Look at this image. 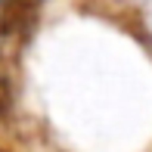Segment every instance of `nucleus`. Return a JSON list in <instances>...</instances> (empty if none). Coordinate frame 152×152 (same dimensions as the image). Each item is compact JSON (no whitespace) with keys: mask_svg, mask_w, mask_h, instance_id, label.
Masks as SVG:
<instances>
[{"mask_svg":"<svg viewBox=\"0 0 152 152\" xmlns=\"http://www.w3.org/2000/svg\"><path fill=\"white\" fill-rule=\"evenodd\" d=\"M40 22V0H0V56L19 59Z\"/></svg>","mask_w":152,"mask_h":152,"instance_id":"nucleus-1","label":"nucleus"},{"mask_svg":"<svg viewBox=\"0 0 152 152\" xmlns=\"http://www.w3.org/2000/svg\"><path fill=\"white\" fill-rule=\"evenodd\" d=\"M22 81H19V59L0 56V124H6L16 115Z\"/></svg>","mask_w":152,"mask_h":152,"instance_id":"nucleus-2","label":"nucleus"}]
</instances>
